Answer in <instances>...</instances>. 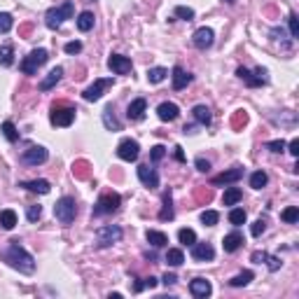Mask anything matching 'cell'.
<instances>
[{
	"label": "cell",
	"mask_w": 299,
	"mask_h": 299,
	"mask_svg": "<svg viewBox=\"0 0 299 299\" xmlns=\"http://www.w3.org/2000/svg\"><path fill=\"white\" fill-rule=\"evenodd\" d=\"M2 262H7L12 269H16L19 274H33L35 271V257H33L19 241H9V246L0 253Z\"/></svg>",
	"instance_id": "6da1fadb"
},
{
	"label": "cell",
	"mask_w": 299,
	"mask_h": 299,
	"mask_svg": "<svg viewBox=\"0 0 299 299\" xmlns=\"http://www.w3.org/2000/svg\"><path fill=\"white\" fill-rule=\"evenodd\" d=\"M73 16H75V2H73V0H63L59 7L47 9L45 23H47V28L56 31V28H61V26H63L66 19H73Z\"/></svg>",
	"instance_id": "7a4b0ae2"
},
{
	"label": "cell",
	"mask_w": 299,
	"mask_h": 299,
	"mask_svg": "<svg viewBox=\"0 0 299 299\" xmlns=\"http://www.w3.org/2000/svg\"><path fill=\"white\" fill-rule=\"evenodd\" d=\"M75 215H77V203L73 197H61V199L54 203V217H56L63 227L75 222Z\"/></svg>",
	"instance_id": "3957f363"
},
{
	"label": "cell",
	"mask_w": 299,
	"mask_h": 299,
	"mask_svg": "<svg viewBox=\"0 0 299 299\" xmlns=\"http://www.w3.org/2000/svg\"><path fill=\"white\" fill-rule=\"evenodd\" d=\"M122 236H124L122 227H117V224H105V227H100V229L96 231V246L110 248V246H115V243H119Z\"/></svg>",
	"instance_id": "277c9868"
},
{
	"label": "cell",
	"mask_w": 299,
	"mask_h": 299,
	"mask_svg": "<svg viewBox=\"0 0 299 299\" xmlns=\"http://www.w3.org/2000/svg\"><path fill=\"white\" fill-rule=\"evenodd\" d=\"M47 59H49L47 49H42V47L33 49V52L28 54V56H23V61H21V73H23V75H35L40 66H45V63H47Z\"/></svg>",
	"instance_id": "5b68a950"
},
{
	"label": "cell",
	"mask_w": 299,
	"mask_h": 299,
	"mask_svg": "<svg viewBox=\"0 0 299 299\" xmlns=\"http://www.w3.org/2000/svg\"><path fill=\"white\" fill-rule=\"evenodd\" d=\"M122 203V197L117 192H107L103 194L99 201H96V206H94V217H100V215H112L119 208Z\"/></svg>",
	"instance_id": "8992f818"
},
{
	"label": "cell",
	"mask_w": 299,
	"mask_h": 299,
	"mask_svg": "<svg viewBox=\"0 0 299 299\" xmlns=\"http://www.w3.org/2000/svg\"><path fill=\"white\" fill-rule=\"evenodd\" d=\"M47 159H49V152H47V147H42V145H31L28 150L21 152V164H26V166H40V164H45Z\"/></svg>",
	"instance_id": "52a82bcc"
},
{
	"label": "cell",
	"mask_w": 299,
	"mask_h": 299,
	"mask_svg": "<svg viewBox=\"0 0 299 299\" xmlns=\"http://www.w3.org/2000/svg\"><path fill=\"white\" fill-rule=\"evenodd\" d=\"M112 87V77H103V80H96L94 85H89L85 89V94H82V99L89 100V103H96V100L103 96V94L107 92Z\"/></svg>",
	"instance_id": "ba28073f"
},
{
	"label": "cell",
	"mask_w": 299,
	"mask_h": 299,
	"mask_svg": "<svg viewBox=\"0 0 299 299\" xmlns=\"http://www.w3.org/2000/svg\"><path fill=\"white\" fill-rule=\"evenodd\" d=\"M215 42V33L213 28H208V26H201V28H197L192 35V45L197 47V49H201V52H206V49H210Z\"/></svg>",
	"instance_id": "9c48e42d"
},
{
	"label": "cell",
	"mask_w": 299,
	"mask_h": 299,
	"mask_svg": "<svg viewBox=\"0 0 299 299\" xmlns=\"http://www.w3.org/2000/svg\"><path fill=\"white\" fill-rule=\"evenodd\" d=\"M140 154V145L138 140H131V138H124L119 145H117V157L122 161H136Z\"/></svg>",
	"instance_id": "30bf717a"
},
{
	"label": "cell",
	"mask_w": 299,
	"mask_h": 299,
	"mask_svg": "<svg viewBox=\"0 0 299 299\" xmlns=\"http://www.w3.org/2000/svg\"><path fill=\"white\" fill-rule=\"evenodd\" d=\"M49 122L54 126H70L75 122V107H54L52 115H49Z\"/></svg>",
	"instance_id": "8fae6325"
},
{
	"label": "cell",
	"mask_w": 299,
	"mask_h": 299,
	"mask_svg": "<svg viewBox=\"0 0 299 299\" xmlns=\"http://www.w3.org/2000/svg\"><path fill=\"white\" fill-rule=\"evenodd\" d=\"M236 75L241 77V80H246L248 87H262V85H267V82H269L267 70H264V68H257V70H255V75H257V77H253V73H250L248 68H238Z\"/></svg>",
	"instance_id": "7c38bea8"
},
{
	"label": "cell",
	"mask_w": 299,
	"mask_h": 299,
	"mask_svg": "<svg viewBox=\"0 0 299 299\" xmlns=\"http://www.w3.org/2000/svg\"><path fill=\"white\" fill-rule=\"evenodd\" d=\"M107 68L112 70L115 75H126V73H131V59L129 56H122V54H112L110 59H107Z\"/></svg>",
	"instance_id": "4fadbf2b"
},
{
	"label": "cell",
	"mask_w": 299,
	"mask_h": 299,
	"mask_svg": "<svg viewBox=\"0 0 299 299\" xmlns=\"http://www.w3.org/2000/svg\"><path fill=\"white\" fill-rule=\"evenodd\" d=\"M138 180L145 185V187H150V190H157V187H159V173H157L150 164L138 166Z\"/></svg>",
	"instance_id": "5bb4252c"
},
{
	"label": "cell",
	"mask_w": 299,
	"mask_h": 299,
	"mask_svg": "<svg viewBox=\"0 0 299 299\" xmlns=\"http://www.w3.org/2000/svg\"><path fill=\"white\" fill-rule=\"evenodd\" d=\"M190 292H192V297H197V299H206V297H210L213 285H210V281H206V278H194L192 283H190Z\"/></svg>",
	"instance_id": "9a60e30c"
},
{
	"label": "cell",
	"mask_w": 299,
	"mask_h": 299,
	"mask_svg": "<svg viewBox=\"0 0 299 299\" xmlns=\"http://www.w3.org/2000/svg\"><path fill=\"white\" fill-rule=\"evenodd\" d=\"M215 257V248L210 243H194L192 246V260L194 262H210Z\"/></svg>",
	"instance_id": "2e32d148"
},
{
	"label": "cell",
	"mask_w": 299,
	"mask_h": 299,
	"mask_svg": "<svg viewBox=\"0 0 299 299\" xmlns=\"http://www.w3.org/2000/svg\"><path fill=\"white\" fill-rule=\"evenodd\" d=\"M145 110H147V100L136 99V100H131L129 107H126V117H129L131 122H140L145 117Z\"/></svg>",
	"instance_id": "e0dca14e"
},
{
	"label": "cell",
	"mask_w": 299,
	"mask_h": 299,
	"mask_svg": "<svg viewBox=\"0 0 299 299\" xmlns=\"http://www.w3.org/2000/svg\"><path fill=\"white\" fill-rule=\"evenodd\" d=\"M178 115H180V107L176 103H171V100H166V103H161L157 107V117L161 122H173V119H178Z\"/></svg>",
	"instance_id": "ac0fdd59"
},
{
	"label": "cell",
	"mask_w": 299,
	"mask_h": 299,
	"mask_svg": "<svg viewBox=\"0 0 299 299\" xmlns=\"http://www.w3.org/2000/svg\"><path fill=\"white\" fill-rule=\"evenodd\" d=\"M241 178H243V169L236 166V169H229V171H224V173H220V176H215L213 185H234V183H238Z\"/></svg>",
	"instance_id": "d6986e66"
},
{
	"label": "cell",
	"mask_w": 299,
	"mask_h": 299,
	"mask_svg": "<svg viewBox=\"0 0 299 299\" xmlns=\"http://www.w3.org/2000/svg\"><path fill=\"white\" fill-rule=\"evenodd\" d=\"M61 77H63V68L61 66H56V68H52L49 73H47V77L40 82V92H49V89H54V87L61 82Z\"/></svg>",
	"instance_id": "ffe728a7"
},
{
	"label": "cell",
	"mask_w": 299,
	"mask_h": 299,
	"mask_svg": "<svg viewBox=\"0 0 299 299\" xmlns=\"http://www.w3.org/2000/svg\"><path fill=\"white\" fill-rule=\"evenodd\" d=\"M19 187H23V190H28V192H35V194H49L52 192V185H49V180H28V183H19Z\"/></svg>",
	"instance_id": "44dd1931"
},
{
	"label": "cell",
	"mask_w": 299,
	"mask_h": 299,
	"mask_svg": "<svg viewBox=\"0 0 299 299\" xmlns=\"http://www.w3.org/2000/svg\"><path fill=\"white\" fill-rule=\"evenodd\" d=\"M246 241H243V234H238V231H231V234H227L222 241V246H224V253H236L238 248L243 246Z\"/></svg>",
	"instance_id": "7402d4cb"
},
{
	"label": "cell",
	"mask_w": 299,
	"mask_h": 299,
	"mask_svg": "<svg viewBox=\"0 0 299 299\" xmlns=\"http://www.w3.org/2000/svg\"><path fill=\"white\" fill-rule=\"evenodd\" d=\"M171 77H173V89H176V92L185 89V87L192 82V75H190V73H185L180 66H176V68H173V75H171Z\"/></svg>",
	"instance_id": "603a6c76"
},
{
	"label": "cell",
	"mask_w": 299,
	"mask_h": 299,
	"mask_svg": "<svg viewBox=\"0 0 299 299\" xmlns=\"http://www.w3.org/2000/svg\"><path fill=\"white\" fill-rule=\"evenodd\" d=\"M94 23H96V16H94V12H89V9H85V12L77 14V28H80L82 33L92 31Z\"/></svg>",
	"instance_id": "cb8c5ba5"
},
{
	"label": "cell",
	"mask_w": 299,
	"mask_h": 299,
	"mask_svg": "<svg viewBox=\"0 0 299 299\" xmlns=\"http://www.w3.org/2000/svg\"><path fill=\"white\" fill-rule=\"evenodd\" d=\"M192 115H194V119H197L201 126H208V124L213 122V115H210V107H208V105H194Z\"/></svg>",
	"instance_id": "d4e9b609"
},
{
	"label": "cell",
	"mask_w": 299,
	"mask_h": 299,
	"mask_svg": "<svg viewBox=\"0 0 299 299\" xmlns=\"http://www.w3.org/2000/svg\"><path fill=\"white\" fill-rule=\"evenodd\" d=\"M145 238H147V243L154 246V248H164L166 243H169V236H166L164 231H157V229H147Z\"/></svg>",
	"instance_id": "484cf974"
},
{
	"label": "cell",
	"mask_w": 299,
	"mask_h": 299,
	"mask_svg": "<svg viewBox=\"0 0 299 299\" xmlns=\"http://www.w3.org/2000/svg\"><path fill=\"white\" fill-rule=\"evenodd\" d=\"M241 199H243V192H241L238 187H227L224 194H222V203H224V206H236Z\"/></svg>",
	"instance_id": "4316f807"
},
{
	"label": "cell",
	"mask_w": 299,
	"mask_h": 299,
	"mask_svg": "<svg viewBox=\"0 0 299 299\" xmlns=\"http://www.w3.org/2000/svg\"><path fill=\"white\" fill-rule=\"evenodd\" d=\"M103 124H105L107 131H122V124H119V119L115 117L112 107H105V110H103Z\"/></svg>",
	"instance_id": "83f0119b"
},
{
	"label": "cell",
	"mask_w": 299,
	"mask_h": 299,
	"mask_svg": "<svg viewBox=\"0 0 299 299\" xmlns=\"http://www.w3.org/2000/svg\"><path fill=\"white\" fill-rule=\"evenodd\" d=\"M0 227L2 229H14L16 227V213L12 210V208H7V210H0Z\"/></svg>",
	"instance_id": "f1b7e54d"
},
{
	"label": "cell",
	"mask_w": 299,
	"mask_h": 299,
	"mask_svg": "<svg viewBox=\"0 0 299 299\" xmlns=\"http://www.w3.org/2000/svg\"><path fill=\"white\" fill-rule=\"evenodd\" d=\"M159 220L161 222L173 220V197H171V192L164 194V208H161V213H159Z\"/></svg>",
	"instance_id": "f546056e"
},
{
	"label": "cell",
	"mask_w": 299,
	"mask_h": 299,
	"mask_svg": "<svg viewBox=\"0 0 299 299\" xmlns=\"http://www.w3.org/2000/svg\"><path fill=\"white\" fill-rule=\"evenodd\" d=\"M14 63V47L12 45H0V66L9 68Z\"/></svg>",
	"instance_id": "4dcf8cb0"
},
{
	"label": "cell",
	"mask_w": 299,
	"mask_h": 299,
	"mask_svg": "<svg viewBox=\"0 0 299 299\" xmlns=\"http://www.w3.org/2000/svg\"><path fill=\"white\" fill-rule=\"evenodd\" d=\"M166 75H169V70L161 68V66H157V68H150V70H147V82H150V85H159V82H164V80H166Z\"/></svg>",
	"instance_id": "1f68e13d"
},
{
	"label": "cell",
	"mask_w": 299,
	"mask_h": 299,
	"mask_svg": "<svg viewBox=\"0 0 299 299\" xmlns=\"http://www.w3.org/2000/svg\"><path fill=\"white\" fill-rule=\"evenodd\" d=\"M253 278H255L253 271H241V274H236V276L231 278L229 285H231V288H243V285H248Z\"/></svg>",
	"instance_id": "d6a6232c"
},
{
	"label": "cell",
	"mask_w": 299,
	"mask_h": 299,
	"mask_svg": "<svg viewBox=\"0 0 299 299\" xmlns=\"http://www.w3.org/2000/svg\"><path fill=\"white\" fill-rule=\"evenodd\" d=\"M166 262H169V267H180L185 262V255L180 248H169V253H166Z\"/></svg>",
	"instance_id": "836d02e7"
},
{
	"label": "cell",
	"mask_w": 299,
	"mask_h": 299,
	"mask_svg": "<svg viewBox=\"0 0 299 299\" xmlns=\"http://www.w3.org/2000/svg\"><path fill=\"white\" fill-rule=\"evenodd\" d=\"M267 183H269V176L264 171H255L250 176V187L253 190H262V187H267Z\"/></svg>",
	"instance_id": "e575fe53"
},
{
	"label": "cell",
	"mask_w": 299,
	"mask_h": 299,
	"mask_svg": "<svg viewBox=\"0 0 299 299\" xmlns=\"http://www.w3.org/2000/svg\"><path fill=\"white\" fill-rule=\"evenodd\" d=\"M246 220H248V215H246V210H243V208H231V210H229V222L234 224V227L246 224Z\"/></svg>",
	"instance_id": "d590c367"
},
{
	"label": "cell",
	"mask_w": 299,
	"mask_h": 299,
	"mask_svg": "<svg viewBox=\"0 0 299 299\" xmlns=\"http://www.w3.org/2000/svg\"><path fill=\"white\" fill-rule=\"evenodd\" d=\"M0 129H2V136H5L9 143H16V140H19V131H16V126L9 122V119H7V122H2Z\"/></svg>",
	"instance_id": "8d00e7d4"
},
{
	"label": "cell",
	"mask_w": 299,
	"mask_h": 299,
	"mask_svg": "<svg viewBox=\"0 0 299 299\" xmlns=\"http://www.w3.org/2000/svg\"><path fill=\"white\" fill-rule=\"evenodd\" d=\"M178 238H180V243H183V246H194V243H197V231L185 227V229L178 231Z\"/></svg>",
	"instance_id": "74e56055"
},
{
	"label": "cell",
	"mask_w": 299,
	"mask_h": 299,
	"mask_svg": "<svg viewBox=\"0 0 299 299\" xmlns=\"http://www.w3.org/2000/svg\"><path fill=\"white\" fill-rule=\"evenodd\" d=\"M201 222L206 224V227H215V224L220 222V213L217 210H203L201 213Z\"/></svg>",
	"instance_id": "f35d334b"
},
{
	"label": "cell",
	"mask_w": 299,
	"mask_h": 299,
	"mask_svg": "<svg viewBox=\"0 0 299 299\" xmlns=\"http://www.w3.org/2000/svg\"><path fill=\"white\" fill-rule=\"evenodd\" d=\"M281 217H283V222L288 224H295L299 220V208L297 206H290V208H285L283 213H281Z\"/></svg>",
	"instance_id": "ab89813d"
},
{
	"label": "cell",
	"mask_w": 299,
	"mask_h": 299,
	"mask_svg": "<svg viewBox=\"0 0 299 299\" xmlns=\"http://www.w3.org/2000/svg\"><path fill=\"white\" fill-rule=\"evenodd\" d=\"M14 26V19L9 12H0V33H9Z\"/></svg>",
	"instance_id": "60d3db41"
},
{
	"label": "cell",
	"mask_w": 299,
	"mask_h": 299,
	"mask_svg": "<svg viewBox=\"0 0 299 299\" xmlns=\"http://www.w3.org/2000/svg\"><path fill=\"white\" fill-rule=\"evenodd\" d=\"M173 16L185 19V21H192V19H194V9L192 7H185V5H178V7L173 9Z\"/></svg>",
	"instance_id": "b9f144b4"
},
{
	"label": "cell",
	"mask_w": 299,
	"mask_h": 299,
	"mask_svg": "<svg viewBox=\"0 0 299 299\" xmlns=\"http://www.w3.org/2000/svg\"><path fill=\"white\" fill-rule=\"evenodd\" d=\"M264 264L269 267V271H278L283 262H281V257H276V255H269L267 253V257H264Z\"/></svg>",
	"instance_id": "7bdbcfd3"
},
{
	"label": "cell",
	"mask_w": 299,
	"mask_h": 299,
	"mask_svg": "<svg viewBox=\"0 0 299 299\" xmlns=\"http://www.w3.org/2000/svg\"><path fill=\"white\" fill-rule=\"evenodd\" d=\"M288 23H290L292 40H297L299 38V21H297V14H295V12H290V16H288Z\"/></svg>",
	"instance_id": "ee69618b"
},
{
	"label": "cell",
	"mask_w": 299,
	"mask_h": 299,
	"mask_svg": "<svg viewBox=\"0 0 299 299\" xmlns=\"http://www.w3.org/2000/svg\"><path fill=\"white\" fill-rule=\"evenodd\" d=\"M164 157H166V147H164V145H154L152 150H150V159H152L154 164H157V161H161Z\"/></svg>",
	"instance_id": "f6af8a7d"
},
{
	"label": "cell",
	"mask_w": 299,
	"mask_h": 299,
	"mask_svg": "<svg viewBox=\"0 0 299 299\" xmlns=\"http://www.w3.org/2000/svg\"><path fill=\"white\" fill-rule=\"evenodd\" d=\"M40 215H42V206H28L26 208V217H28L31 222H38Z\"/></svg>",
	"instance_id": "bcb514c9"
},
{
	"label": "cell",
	"mask_w": 299,
	"mask_h": 299,
	"mask_svg": "<svg viewBox=\"0 0 299 299\" xmlns=\"http://www.w3.org/2000/svg\"><path fill=\"white\" fill-rule=\"evenodd\" d=\"M264 229H267V222H264V220H255L253 227H250V234H253V236H262Z\"/></svg>",
	"instance_id": "7dc6e473"
},
{
	"label": "cell",
	"mask_w": 299,
	"mask_h": 299,
	"mask_svg": "<svg viewBox=\"0 0 299 299\" xmlns=\"http://www.w3.org/2000/svg\"><path fill=\"white\" fill-rule=\"evenodd\" d=\"M63 49H66V54H80V52H82V42H80V40L66 42V47H63Z\"/></svg>",
	"instance_id": "c3c4849f"
},
{
	"label": "cell",
	"mask_w": 299,
	"mask_h": 299,
	"mask_svg": "<svg viewBox=\"0 0 299 299\" xmlns=\"http://www.w3.org/2000/svg\"><path fill=\"white\" fill-rule=\"evenodd\" d=\"M267 147L271 150V152H283V150H285V140H269Z\"/></svg>",
	"instance_id": "681fc988"
},
{
	"label": "cell",
	"mask_w": 299,
	"mask_h": 299,
	"mask_svg": "<svg viewBox=\"0 0 299 299\" xmlns=\"http://www.w3.org/2000/svg\"><path fill=\"white\" fill-rule=\"evenodd\" d=\"M194 164H197V171H201V173H208V171H210V161H208V159H201V157H199Z\"/></svg>",
	"instance_id": "f907efd6"
},
{
	"label": "cell",
	"mask_w": 299,
	"mask_h": 299,
	"mask_svg": "<svg viewBox=\"0 0 299 299\" xmlns=\"http://www.w3.org/2000/svg\"><path fill=\"white\" fill-rule=\"evenodd\" d=\"M285 147H290L288 152L292 154V157H299V140L295 138V140H290V145H285Z\"/></svg>",
	"instance_id": "816d5d0a"
},
{
	"label": "cell",
	"mask_w": 299,
	"mask_h": 299,
	"mask_svg": "<svg viewBox=\"0 0 299 299\" xmlns=\"http://www.w3.org/2000/svg\"><path fill=\"white\" fill-rule=\"evenodd\" d=\"M161 283H164V285H176V283H178L176 274H166V276L161 278Z\"/></svg>",
	"instance_id": "f5cc1de1"
},
{
	"label": "cell",
	"mask_w": 299,
	"mask_h": 299,
	"mask_svg": "<svg viewBox=\"0 0 299 299\" xmlns=\"http://www.w3.org/2000/svg\"><path fill=\"white\" fill-rule=\"evenodd\" d=\"M143 283H145V288H150V290H152V288H157V278H145V281H143Z\"/></svg>",
	"instance_id": "db71d44e"
},
{
	"label": "cell",
	"mask_w": 299,
	"mask_h": 299,
	"mask_svg": "<svg viewBox=\"0 0 299 299\" xmlns=\"http://www.w3.org/2000/svg\"><path fill=\"white\" fill-rule=\"evenodd\" d=\"M176 159L185 161V152H183V147H180V145H176Z\"/></svg>",
	"instance_id": "11a10c76"
},
{
	"label": "cell",
	"mask_w": 299,
	"mask_h": 299,
	"mask_svg": "<svg viewBox=\"0 0 299 299\" xmlns=\"http://www.w3.org/2000/svg\"><path fill=\"white\" fill-rule=\"evenodd\" d=\"M222 2H227V5H234V2H236V0H222Z\"/></svg>",
	"instance_id": "9f6ffc18"
},
{
	"label": "cell",
	"mask_w": 299,
	"mask_h": 299,
	"mask_svg": "<svg viewBox=\"0 0 299 299\" xmlns=\"http://www.w3.org/2000/svg\"><path fill=\"white\" fill-rule=\"evenodd\" d=\"M89 2H92V0H89Z\"/></svg>",
	"instance_id": "6f0895ef"
}]
</instances>
